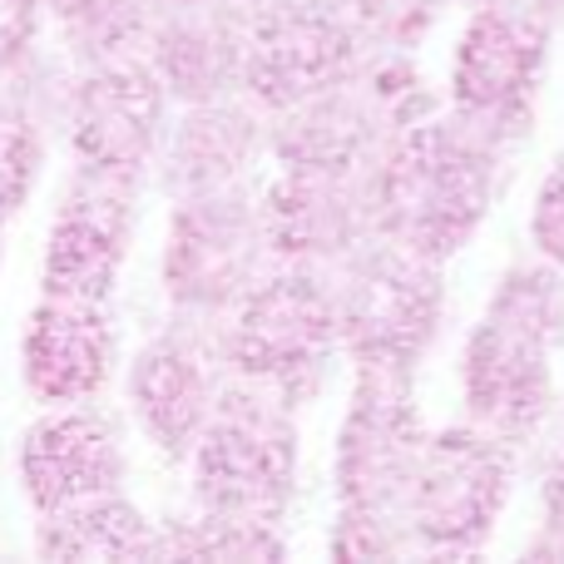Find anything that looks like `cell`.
<instances>
[{"mask_svg": "<svg viewBox=\"0 0 564 564\" xmlns=\"http://www.w3.org/2000/svg\"><path fill=\"white\" fill-rule=\"evenodd\" d=\"M292 490V426L278 387L258 381L218 391V406L198 436V500L214 516L258 520L278 516Z\"/></svg>", "mask_w": 564, "mask_h": 564, "instance_id": "1", "label": "cell"}, {"mask_svg": "<svg viewBox=\"0 0 564 564\" xmlns=\"http://www.w3.org/2000/svg\"><path fill=\"white\" fill-rule=\"evenodd\" d=\"M480 198H486V174L476 149L446 129L406 139L377 184L381 228L421 258L451 253V243L476 224Z\"/></svg>", "mask_w": 564, "mask_h": 564, "instance_id": "2", "label": "cell"}, {"mask_svg": "<svg viewBox=\"0 0 564 564\" xmlns=\"http://www.w3.org/2000/svg\"><path fill=\"white\" fill-rule=\"evenodd\" d=\"M273 248L268 208L238 204L228 188H208L184 204L169 248V288L184 307H228L258 288L263 253Z\"/></svg>", "mask_w": 564, "mask_h": 564, "instance_id": "3", "label": "cell"}, {"mask_svg": "<svg viewBox=\"0 0 564 564\" xmlns=\"http://www.w3.org/2000/svg\"><path fill=\"white\" fill-rule=\"evenodd\" d=\"M337 332H341L337 297H327L307 273L278 278L253 288L243 322H238L234 341H228V357L253 381H268L278 391H302L322 371Z\"/></svg>", "mask_w": 564, "mask_h": 564, "instance_id": "4", "label": "cell"}, {"mask_svg": "<svg viewBox=\"0 0 564 564\" xmlns=\"http://www.w3.org/2000/svg\"><path fill=\"white\" fill-rule=\"evenodd\" d=\"M341 337L361 357V367H401L426 341L436 312V282L426 258L411 248H381L351 268L347 288L337 292Z\"/></svg>", "mask_w": 564, "mask_h": 564, "instance_id": "5", "label": "cell"}, {"mask_svg": "<svg viewBox=\"0 0 564 564\" xmlns=\"http://www.w3.org/2000/svg\"><path fill=\"white\" fill-rule=\"evenodd\" d=\"M129 224H134L129 169L89 164V174L65 198V208L55 218V234H50L45 292L105 302L109 282H115L119 263H124Z\"/></svg>", "mask_w": 564, "mask_h": 564, "instance_id": "6", "label": "cell"}, {"mask_svg": "<svg viewBox=\"0 0 564 564\" xmlns=\"http://www.w3.org/2000/svg\"><path fill=\"white\" fill-rule=\"evenodd\" d=\"M351 65V25L332 6L292 0L263 20L248 45V85L263 105H302L341 85Z\"/></svg>", "mask_w": 564, "mask_h": 564, "instance_id": "7", "label": "cell"}, {"mask_svg": "<svg viewBox=\"0 0 564 564\" xmlns=\"http://www.w3.org/2000/svg\"><path fill=\"white\" fill-rule=\"evenodd\" d=\"M545 282H516L470 351V397L480 416L520 426L540 411V317Z\"/></svg>", "mask_w": 564, "mask_h": 564, "instance_id": "8", "label": "cell"}, {"mask_svg": "<svg viewBox=\"0 0 564 564\" xmlns=\"http://www.w3.org/2000/svg\"><path fill=\"white\" fill-rule=\"evenodd\" d=\"M25 490L50 510H75L85 500L115 496L124 460H119V441L109 431V421L85 416V411H65V416L40 421L25 436Z\"/></svg>", "mask_w": 564, "mask_h": 564, "instance_id": "9", "label": "cell"}, {"mask_svg": "<svg viewBox=\"0 0 564 564\" xmlns=\"http://www.w3.org/2000/svg\"><path fill=\"white\" fill-rule=\"evenodd\" d=\"M164 105V79L149 65H99L75 95V144L89 164L129 169L149 154Z\"/></svg>", "mask_w": 564, "mask_h": 564, "instance_id": "10", "label": "cell"}, {"mask_svg": "<svg viewBox=\"0 0 564 564\" xmlns=\"http://www.w3.org/2000/svg\"><path fill=\"white\" fill-rule=\"evenodd\" d=\"M109 351H115V337L99 302L45 292L35 327L25 332V377L45 401H75L99 387Z\"/></svg>", "mask_w": 564, "mask_h": 564, "instance_id": "11", "label": "cell"}, {"mask_svg": "<svg viewBox=\"0 0 564 564\" xmlns=\"http://www.w3.org/2000/svg\"><path fill=\"white\" fill-rule=\"evenodd\" d=\"M134 411L144 421V431L159 441L164 451L184 456L188 446H198L208 416L218 406L214 377L204 367V351L188 337H164L159 347H144L134 361Z\"/></svg>", "mask_w": 564, "mask_h": 564, "instance_id": "12", "label": "cell"}, {"mask_svg": "<svg viewBox=\"0 0 564 564\" xmlns=\"http://www.w3.org/2000/svg\"><path fill=\"white\" fill-rule=\"evenodd\" d=\"M540 40L516 15H480L470 40L460 45V99L476 109H500L525 89L530 65L540 55Z\"/></svg>", "mask_w": 564, "mask_h": 564, "instance_id": "13", "label": "cell"}, {"mask_svg": "<svg viewBox=\"0 0 564 564\" xmlns=\"http://www.w3.org/2000/svg\"><path fill=\"white\" fill-rule=\"evenodd\" d=\"M248 154H253V119L234 105H204L194 119H184L169 164L178 184L208 194V188H228Z\"/></svg>", "mask_w": 564, "mask_h": 564, "instance_id": "14", "label": "cell"}, {"mask_svg": "<svg viewBox=\"0 0 564 564\" xmlns=\"http://www.w3.org/2000/svg\"><path fill=\"white\" fill-rule=\"evenodd\" d=\"M45 550L50 555H144V550H154V545H149L144 520H139L134 510L99 496L75 510H59V516L50 520Z\"/></svg>", "mask_w": 564, "mask_h": 564, "instance_id": "15", "label": "cell"}, {"mask_svg": "<svg viewBox=\"0 0 564 564\" xmlns=\"http://www.w3.org/2000/svg\"><path fill=\"white\" fill-rule=\"evenodd\" d=\"M40 154H45V134L30 119V99L0 95V214H15L25 188L35 184Z\"/></svg>", "mask_w": 564, "mask_h": 564, "instance_id": "16", "label": "cell"}, {"mask_svg": "<svg viewBox=\"0 0 564 564\" xmlns=\"http://www.w3.org/2000/svg\"><path fill=\"white\" fill-rule=\"evenodd\" d=\"M154 0H55L65 35L75 40L85 55H115L139 25Z\"/></svg>", "mask_w": 564, "mask_h": 564, "instance_id": "17", "label": "cell"}, {"mask_svg": "<svg viewBox=\"0 0 564 564\" xmlns=\"http://www.w3.org/2000/svg\"><path fill=\"white\" fill-rule=\"evenodd\" d=\"M35 10L40 0H0V75L20 65L30 35H35Z\"/></svg>", "mask_w": 564, "mask_h": 564, "instance_id": "18", "label": "cell"}, {"mask_svg": "<svg viewBox=\"0 0 564 564\" xmlns=\"http://www.w3.org/2000/svg\"><path fill=\"white\" fill-rule=\"evenodd\" d=\"M169 6H178V10H194V6H208V0H169Z\"/></svg>", "mask_w": 564, "mask_h": 564, "instance_id": "19", "label": "cell"}, {"mask_svg": "<svg viewBox=\"0 0 564 564\" xmlns=\"http://www.w3.org/2000/svg\"><path fill=\"white\" fill-rule=\"evenodd\" d=\"M0 218H6V214H0Z\"/></svg>", "mask_w": 564, "mask_h": 564, "instance_id": "20", "label": "cell"}]
</instances>
